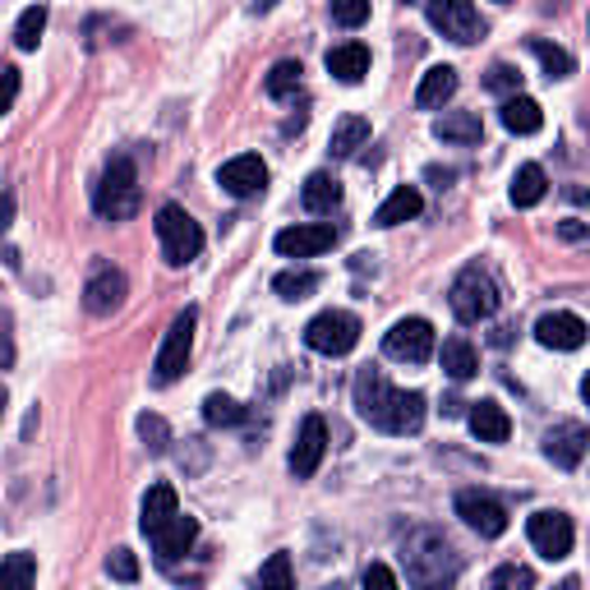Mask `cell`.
<instances>
[{"label": "cell", "mask_w": 590, "mask_h": 590, "mask_svg": "<svg viewBox=\"0 0 590 590\" xmlns=\"http://www.w3.org/2000/svg\"><path fill=\"white\" fill-rule=\"evenodd\" d=\"M530 55L544 65L549 79H572V69H577V61H572V55H567L563 47L544 42V37H530Z\"/></svg>", "instance_id": "obj_30"}, {"label": "cell", "mask_w": 590, "mask_h": 590, "mask_svg": "<svg viewBox=\"0 0 590 590\" xmlns=\"http://www.w3.org/2000/svg\"><path fill=\"white\" fill-rule=\"evenodd\" d=\"M157 240H162V254H166V264L171 268H184V264H194V258L203 254V231H198V221L180 208V203H162L157 208Z\"/></svg>", "instance_id": "obj_4"}, {"label": "cell", "mask_w": 590, "mask_h": 590, "mask_svg": "<svg viewBox=\"0 0 590 590\" xmlns=\"http://www.w3.org/2000/svg\"><path fill=\"white\" fill-rule=\"evenodd\" d=\"M139 438H143L148 452L162 457L166 448H171V424H166L162 415H153V411H143V415H139Z\"/></svg>", "instance_id": "obj_35"}, {"label": "cell", "mask_w": 590, "mask_h": 590, "mask_svg": "<svg viewBox=\"0 0 590 590\" xmlns=\"http://www.w3.org/2000/svg\"><path fill=\"white\" fill-rule=\"evenodd\" d=\"M272 291L282 295V300H305V295L319 291V272H309V268H300V272H277V277H272Z\"/></svg>", "instance_id": "obj_33"}, {"label": "cell", "mask_w": 590, "mask_h": 590, "mask_svg": "<svg viewBox=\"0 0 590 590\" xmlns=\"http://www.w3.org/2000/svg\"><path fill=\"white\" fill-rule=\"evenodd\" d=\"M139 203H143V194H139L134 162H129L125 153L111 157L102 180L92 184V213H98L102 221H129V217L139 213Z\"/></svg>", "instance_id": "obj_3"}, {"label": "cell", "mask_w": 590, "mask_h": 590, "mask_svg": "<svg viewBox=\"0 0 590 590\" xmlns=\"http://www.w3.org/2000/svg\"><path fill=\"white\" fill-rule=\"evenodd\" d=\"M337 245V227H328V221H300V227H286L277 231L272 249L282 258H313V254H328Z\"/></svg>", "instance_id": "obj_13"}, {"label": "cell", "mask_w": 590, "mask_h": 590, "mask_svg": "<svg viewBox=\"0 0 590 590\" xmlns=\"http://www.w3.org/2000/svg\"><path fill=\"white\" fill-rule=\"evenodd\" d=\"M498 120H503V129H512V134H540V125H544V111L535 98H503V111H498Z\"/></svg>", "instance_id": "obj_23"}, {"label": "cell", "mask_w": 590, "mask_h": 590, "mask_svg": "<svg viewBox=\"0 0 590 590\" xmlns=\"http://www.w3.org/2000/svg\"><path fill=\"white\" fill-rule=\"evenodd\" d=\"M300 203L309 213H332L342 203V184H337V176H328V171H313L309 180H305V190H300Z\"/></svg>", "instance_id": "obj_28"}, {"label": "cell", "mask_w": 590, "mask_h": 590, "mask_svg": "<svg viewBox=\"0 0 590 590\" xmlns=\"http://www.w3.org/2000/svg\"><path fill=\"white\" fill-rule=\"evenodd\" d=\"M448 305L457 313V323H485L498 313V286H493V277L485 268H461L457 272V282L448 291Z\"/></svg>", "instance_id": "obj_5"}, {"label": "cell", "mask_w": 590, "mask_h": 590, "mask_svg": "<svg viewBox=\"0 0 590 590\" xmlns=\"http://www.w3.org/2000/svg\"><path fill=\"white\" fill-rule=\"evenodd\" d=\"M125 295H129V282H125V272L116 264H92L88 272V282H84V309L92 313V319H106V313H116L125 305Z\"/></svg>", "instance_id": "obj_10"}, {"label": "cell", "mask_w": 590, "mask_h": 590, "mask_svg": "<svg viewBox=\"0 0 590 590\" xmlns=\"http://www.w3.org/2000/svg\"><path fill=\"white\" fill-rule=\"evenodd\" d=\"M323 452H328V424H323V415H305L300 434H295V448H291V475L309 479L323 466Z\"/></svg>", "instance_id": "obj_15"}, {"label": "cell", "mask_w": 590, "mask_h": 590, "mask_svg": "<svg viewBox=\"0 0 590 590\" xmlns=\"http://www.w3.org/2000/svg\"><path fill=\"white\" fill-rule=\"evenodd\" d=\"M457 516L479 535V540H498V535L508 530L503 503H498V498H489V493H479V489H461V493H457Z\"/></svg>", "instance_id": "obj_12"}, {"label": "cell", "mask_w": 590, "mask_h": 590, "mask_svg": "<svg viewBox=\"0 0 590 590\" xmlns=\"http://www.w3.org/2000/svg\"><path fill=\"white\" fill-rule=\"evenodd\" d=\"M526 535H530L535 553H540V559H549V563L567 559V553H572V540H577V530H572V516L549 512V508L530 516V522H526Z\"/></svg>", "instance_id": "obj_11"}, {"label": "cell", "mask_w": 590, "mask_h": 590, "mask_svg": "<svg viewBox=\"0 0 590 590\" xmlns=\"http://www.w3.org/2000/svg\"><path fill=\"white\" fill-rule=\"evenodd\" d=\"M438 360H442V369H448V379H457V383H466V379L479 374V356H475V346L466 337H448V342H442Z\"/></svg>", "instance_id": "obj_26"}, {"label": "cell", "mask_w": 590, "mask_h": 590, "mask_svg": "<svg viewBox=\"0 0 590 590\" xmlns=\"http://www.w3.org/2000/svg\"><path fill=\"white\" fill-rule=\"evenodd\" d=\"M332 24H342V28L369 24V0H332Z\"/></svg>", "instance_id": "obj_38"}, {"label": "cell", "mask_w": 590, "mask_h": 590, "mask_svg": "<svg viewBox=\"0 0 590 590\" xmlns=\"http://www.w3.org/2000/svg\"><path fill=\"white\" fill-rule=\"evenodd\" d=\"M328 74L342 84H360L369 74V47L364 42H342L328 51Z\"/></svg>", "instance_id": "obj_22"}, {"label": "cell", "mask_w": 590, "mask_h": 590, "mask_svg": "<svg viewBox=\"0 0 590 590\" xmlns=\"http://www.w3.org/2000/svg\"><path fill=\"white\" fill-rule=\"evenodd\" d=\"M581 397H586V406H590V374L581 379Z\"/></svg>", "instance_id": "obj_45"}, {"label": "cell", "mask_w": 590, "mask_h": 590, "mask_svg": "<svg viewBox=\"0 0 590 590\" xmlns=\"http://www.w3.org/2000/svg\"><path fill=\"white\" fill-rule=\"evenodd\" d=\"M471 434L479 438V442H508L512 438V420H508V411L498 401H471Z\"/></svg>", "instance_id": "obj_19"}, {"label": "cell", "mask_w": 590, "mask_h": 590, "mask_svg": "<svg viewBox=\"0 0 590 590\" xmlns=\"http://www.w3.org/2000/svg\"><path fill=\"white\" fill-rule=\"evenodd\" d=\"M5 84H10V106H14V98H18V69L14 65L5 69Z\"/></svg>", "instance_id": "obj_44"}, {"label": "cell", "mask_w": 590, "mask_h": 590, "mask_svg": "<svg viewBox=\"0 0 590 590\" xmlns=\"http://www.w3.org/2000/svg\"><path fill=\"white\" fill-rule=\"evenodd\" d=\"M106 572H111L116 581H139V559H134L129 549H116V553L106 559Z\"/></svg>", "instance_id": "obj_40"}, {"label": "cell", "mask_w": 590, "mask_h": 590, "mask_svg": "<svg viewBox=\"0 0 590 590\" xmlns=\"http://www.w3.org/2000/svg\"><path fill=\"white\" fill-rule=\"evenodd\" d=\"M217 184L231 198H254V194H264V184H268V166L258 153H240V157L217 166Z\"/></svg>", "instance_id": "obj_14"}, {"label": "cell", "mask_w": 590, "mask_h": 590, "mask_svg": "<svg viewBox=\"0 0 590 590\" xmlns=\"http://www.w3.org/2000/svg\"><path fill=\"white\" fill-rule=\"evenodd\" d=\"M590 448V434H586V424L577 420H559L553 429L544 434V457L553 461L559 471H577L581 466V457Z\"/></svg>", "instance_id": "obj_16"}, {"label": "cell", "mask_w": 590, "mask_h": 590, "mask_svg": "<svg viewBox=\"0 0 590 590\" xmlns=\"http://www.w3.org/2000/svg\"><path fill=\"white\" fill-rule=\"evenodd\" d=\"M148 540H153L157 563H176L180 553H190V549H194V540H198V522H194V516H184V512H176L171 522L157 526L153 535H148Z\"/></svg>", "instance_id": "obj_18"}, {"label": "cell", "mask_w": 590, "mask_h": 590, "mask_svg": "<svg viewBox=\"0 0 590 590\" xmlns=\"http://www.w3.org/2000/svg\"><path fill=\"white\" fill-rule=\"evenodd\" d=\"M360 342V319L346 309H323L305 323V346L319 356H350Z\"/></svg>", "instance_id": "obj_7"}, {"label": "cell", "mask_w": 590, "mask_h": 590, "mask_svg": "<svg viewBox=\"0 0 590 590\" xmlns=\"http://www.w3.org/2000/svg\"><path fill=\"white\" fill-rule=\"evenodd\" d=\"M369 143V120L364 116H342L337 125H332V139H328V153L332 157H350L356 148Z\"/></svg>", "instance_id": "obj_29"}, {"label": "cell", "mask_w": 590, "mask_h": 590, "mask_svg": "<svg viewBox=\"0 0 590 590\" xmlns=\"http://www.w3.org/2000/svg\"><path fill=\"white\" fill-rule=\"evenodd\" d=\"M364 586H397V572L383 567V563H369L364 567Z\"/></svg>", "instance_id": "obj_42"}, {"label": "cell", "mask_w": 590, "mask_h": 590, "mask_svg": "<svg viewBox=\"0 0 590 590\" xmlns=\"http://www.w3.org/2000/svg\"><path fill=\"white\" fill-rule=\"evenodd\" d=\"M535 337H540V346H549V350H581L586 337H590V328H586L581 313L553 309V313H544V319L535 323Z\"/></svg>", "instance_id": "obj_17"}, {"label": "cell", "mask_w": 590, "mask_h": 590, "mask_svg": "<svg viewBox=\"0 0 590 590\" xmlns=\"http://www.w3.org/2000/svg\"><path fill=\"white\" fill-rule=\"evenodd\" d=\"M457 84H461V79H457L452 65H434V69L420 79V88H415V106H420V111L442 106V102H448L452 92H457Z\"/></svg>", "instance_id": "obj_25"}, {"label": "cell", "mask_w": 590, "mask_h": 590, "mask_svg": "<svg viewBox=\"0 0 590 590\" xmlns=\"http://www.w3.org/2000/svg\"><path fill=\"white\" fill-rule=\"evenodd\" d=\"M434 139L471 148V143L485 139V125H479L475 111H448V116H442V120H434Z\"/></svg>", "instance_id": "obj_24"}, {"label": "cell", "mask_w": 590, "mask_h": 590, "mask_svg": "<svg viewBox=\"0 0 590 590\" xmlns=\"http://www.w3.org/2000/svg\"><path fill=\"white\" fill-rule=\"evenodd\" d=\"M383 356L401 364H424L434 356V323L429 319H397L383 332Z\"/></svg>", "instance_id": "obj_9"}, {"label": "cell", "mask_w": 590, "mask_h": 590, "mask_svg": "<svg viewBox=\"0 0 590 590\" xmlns=\"http://www.w3.org/2000/svg\"><path fill=\"white\" fill-rule=\"evenodd\" d=\"M42 33H47V5H28L24 14H18V24H14V47L18 51H37Z\"/></svg>", "instance_id": "obj_32"}, {"label": "cell", "mask_w": 590, "mask_h": 590, "mask_svg": "<svg viewBox=\"0 0 590 590\" xmlns=\"http://www.w3.org/2000/svg\"><path fill=\"white\" fill-rule=\"evenodd\" d=\"M498 5H508V0H498Z\"/></svg>", "instance_id": "obj_47"}, {"label": "cell", "mask_w": 590, "mask_h": 590, "mask_svg": "<svg viewBox=\"0 0 590 590\" xmlns=\"http://www.w3.org/2000/svg\"><path fill=\"white\" fill-rule=\"evenodd\" d=\"M194 328H198V309H180L171 328H166V337L157 346V360H153V383L166 387L184 374V364H190V350H194Z\"/></svg>", "instance_id": "obj_6"}, {"label": "cell", "mask_w": 590, "mask_h": 590, "mask_svg": "<svg viewBox=\"0 0 590 590\" xmlns=\"http://www.w3.org/2000/svg\"><path fill=\"white\" fill-rule=\"evenodd\" d=\"M401 5H415V0H401Z\"/></svg>", "instance_id": "obj_46"}, {"label": "cell", "mask_w": 590, "mask_h": 590, "mask_svg": "<svg viewBox=\"0 0 590 590\" xmlns=\"http://www.w3.org/2000/svg\"><path fill=\"white\" fill-rule=\"evenodd\" d=\"M485 88L503 92V98H516V92H522V69H512L508 61H493L489 74H485Z\"/></svg>", "instance_id": "obj_36"}, {"label": "cell", "mask_w": 590, "mask_h": 590, "mask_svg": "<svg viewBox=\"0 0 590 590\" xmlns=\"http://www.w3.org/2000/svg\"><path fill=\"white\" fill-rule=\"evenodd\" d=\"M300 61H277L272 69H268V79H264V92L268 98H291L295 88H300Z\"/></svg>", "instance_id": "obj_34"}, {"label": "cell", "mask_w": 590, "mask_h": 590, "mask_svg": "<svg viewBox=\"0 0 590 590\" xmlns=\"http://www.w3.org/2000/svg\"><path fill=\"white\" fill-rule=\"evenodd\" d=\"M356 411L364 424H374L383 434H420L424 424V397L401 393L387 383L379 369H360L356 374Z\"/></svg>", "instance_id": "obj_1"}, {"label": "cell", "mask_w": 590, "mask_h": 590, "mask_svg": "<svg viewBox=\"0 0 590 590\" xmlns=\"http://www.w3.org/2000/svg\"><path fill=\"white\" fill-rule=\"evenodd\" d=\"M424 14H429V24L457 47H471L485 37V24H479V10L471 0H424Z\"/></svg>", "instance_id": "obj_8"}, {"label": "cell", "mask_w": 590, "mask_h": 590, "mask_svg": "<svg viewBox=\"0 0 590 590\" xmlns=\"http://www.w3.org/2000/svg\"><path fill=\"white\" fill-rule=\"evenodd\" d=\"M549 194V176H544V166L540 162H526L522 171L512 176V203L516 208H535Z\"/></svg>", "instance_id": "obj_27"}, {"label": "cell", "mask_w": 590, "mask_h": 590, "mask_svg": "<svg viewBox=\"0 0 590 590\" xmlns=\"http://www.w3.org/2000/svg\"><path fill=\"white\" fill-rule=\"evenodd\" d=\"M203 420H208L213 429H231V424L245 420V406H240L235 397H227V393H208L203 397Z\"/></svg>", "instance_id": "obj_31"}, {"label": "cell", "mask_w": 590, "mask_h": 590, "mask_svg": "<svg viewBox=\"0 0 590 590\" xmlns=\"http://www.w3.org/2000/svg\"><path fill=\"white\" fill-rule=\"evenodd\" d=\"M420 213H424V194L415 190V184H397V190L379 203L374 227H401V221H411Z\"/></svg>", "instance_id": "obj_20"}, {"label": "cell", "mask_w": 590, "mask_h": 590, "mask_svg": "<svg viewBox=\"0 0 590 590\" xmlns=\"http://www.w3.org/2000/svg\"><path fill=\"white\" fill-rule=\"evenodd\" d=\"M586 33H590V24H586Z\"/></svg>", "instance_id": "obj_48"}, {"label": "cell", "mask_w": 590, "mask_h": 590, "mask_svg": "<svg viewBox=\"0 0 590 590\" xmlns=\"http://www.w3.org/2000/svg\"><path fill=\"white\" fill-rule=\"evenodd\" d=\"M559 235H563V240H586V235H590V227H581V221H563Z\"/></svg>", "instance_id": "obj_43"}, {"label": "cell", "mask_w": 590, "mask_h": 590, "mask_svg": "<svg viewBox=\"0 0 590 590\" xmlns=\"http://www.w3.org/2000/svg\"><path fill=\"white\" fill-rule=\"evenodd\" d=\"M5 577H10L14 586H33V581H37V563H33V553H24V549L10 553V559H5Z\"/></svg>", "instance_id": "obj_39"}, {"label": "cell", "mask_w": 590, "mask_h": 590, "mask_svg": "<svg viewBox=\"0 0 590 590\" xmlns=\"http://www.w3.org/2000/svg\"><path fill=\"white\" fill-rule=\"evenodd\" d=\"M489 586H535V572H530V567H522V563H508V567H498V572H493Z\"/></svg>", "instance_id": "obj_41"}, {"label": "cell", "mask_w": 590, "mask_h": 590, "mask_svg": "<svg viewBox=\"0 0 590 590\" xmlns=\"http://www.w3.org/2000/svg\"><path fill=\"white\" fill-rule=\"evenodd\" d=\"M176 512H180L176 489H171V485H153V489L143 493V503H139V526H143V535H153L157 526H166Z\"/></svg>", "instance_id": "obj_21"}, {"label": "cell", "mask_w": 590, "mask_h": 590, "mask_svg": "<svg viewBox=\"0 0 590 590\" xmlns=\"http://www.w3.org/2000/svg\"><path fill=\"white\" fill-rule=\"evenodd\" d=\"M258 586H295L291 572V553H272V559L258 567Z\"/></svg>", "instance_id": "obj_37"}, {"label": "cell", "mask_w": 590, "mask_h": 590, "mask_svg": "<svg viewBox=\"0 0 590 590\" xmlns=\"http://www.w3.org/2000/svg\"><path fill=\"white\" fill-rule=\"evenodd\" d=\"M401 567H406V581L411 586H448V581H457L461 559L442 530L420 526L401 540Z\"/></svg>", "instance_id": "obj_2"}]
</instances>
